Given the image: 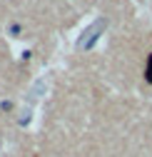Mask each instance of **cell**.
<instances>
[{
	"mask_svg": "<svg viewBox=\"0 0 152 157\" xmlns=\"http://www.w3.org/2000/svg\"><path fill=\"white\" fill-rule=\"evenodd\" d=\"M105 25H107L105 20H95V23H92V25H90V28H87V30L82 33V37L78 40V48H80V50L90 48V45H92V43H95V40L100 37V33L105 30Z\"/></svg>",
	"mask_w": 152,
	"mask_h": 157,
	"instance_id": "cell-1",
	"label": "cell"
}]
</instances>
